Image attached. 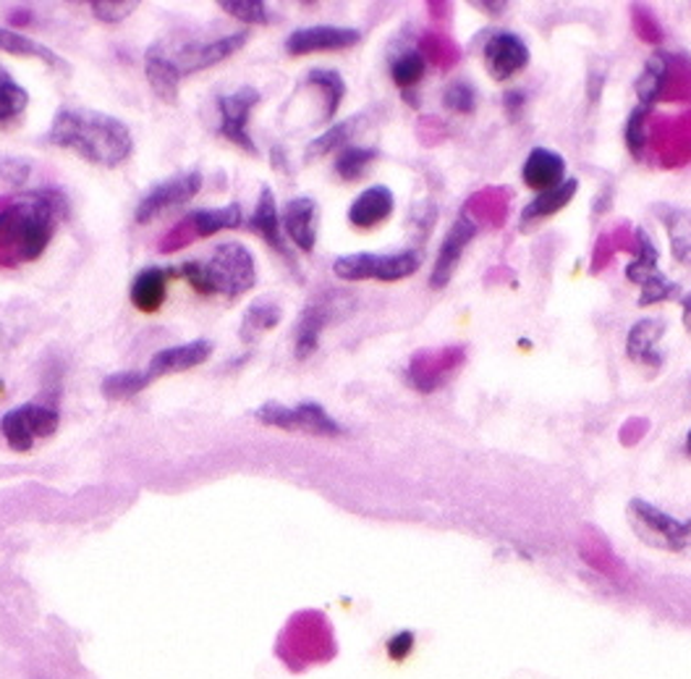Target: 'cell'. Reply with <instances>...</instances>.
<instances>
[{
  "label": "cell",
  "mask_w": 691,
  "mask_h": 679,
  "mask_svg": "<svg viewBox=\"0 0 691 679\" xmlns=\"http://www.w3.org/2000/svg\"><path fill=\"white\" fill-rule=\"evenodd\" d=\"M477 6L487 13H500L503 9H506V3H477Z\"/></svg>",
  "instance_id": "681fc988"
},
{
  "label": "cell",
  "mask_w": 691,
  "mask_h": 679,
  "mask_svg": "<svg viewBox=\"0 0 691 679\" xmlns=\"http://www.w3.org/2000/svg\"><path fill=\"white\" fill-rule=\"evenodd\" d=\"M89 6L102 24H121L139 9V0H93Z\"/></svg>",
  "instance_id": "60d3db41"
},
{
  "label": "cell",
  "mask_w": 691,
  "mask_h": 679,
  "mask_svg": "<svg viewBox=\"0 0 691 679\" xmlns=\"http://www.w3.org/2000/svg\"><path fill=\"white\" fill-rule=\"evenodd\" d=\"M255 420L278 431H302L312 435H344V425L333 420L317 401H302L296 407L278 405V401H264L255 410Z\"/></svg>",
  "instance_id": "52a82bcc"
},
{
  "label": "cell",
  "mask_w": 691,
  "mask_h": 679,
  "mask_svg": "<svg viewBox=\"0 0 691 679\" xmlns=\"http://www.w3.org/2000/svg\"><path fill=\"white\" fill-rule=\"evenodd\" d=\"M390 76H393V82L403 89V93H411V87H414L417 82H422L424 76V58L419 55V51L398 55L393 64H390Z\"/></svg>",
  "instance_id": "d590c367"
},
{
  "label": "cell",
  "mask_w": 691,
  "mask_h": 679,
  "mask_svg": "<svg viewBox=\"0 0 691 679\" xmlns=\"http://www.w3.org/2000/svg\"><path fill=\"white\" fill-rule=\"evenodd\" d=\"M173 276H176V268L150 266V268L139 270L129 289L131 304H134L139 313H147V315L158 313V310L165 304L168 283H171Z\"/></svg>",
  "instance_id": "44dd1931"
},
{
  "label": "cell",
  "mask_w": 691,
  "mask_h": 679,
  "mask_svg": "<svg viewBox=\"0 0 691 679\" xmlns=\"http://www.w3.org/2000/svg\"><path fill=\"white\" fill-rule=\"evenodd\" d=\"M30 106V93L0 66V127L11 123Z\"/></svg>",
  "instance_id": "4dcf8cb0"
},
{
  "label": "cell",
  "mask_w": 691,
  "mask_h": 679,
  "mask_svg": "<svg viewBox=\"0 0 691 679\" xmlns=\"http://www.w3.org/2000/svg\"><path fill=\"white\" fill-rule=\"evenodd\" d=\"M247 40H249V32L241 30V32H236V34H226V37L213 40V43L184 45L179 51V55H173V64L179 66L181 76L202 72V68H209V66L220 64V61H226L234 53H239L241 47L247 45Z\"/></svg>",
  "instance_id": "9a60e30c"
},
{
  "label": "cell",
  "mask_w": 691,
  "mask_h": 679,
  "mask_svg": "<svg viewBox=\"0 0 691 679\" xmlns=\"http://www.w3.org/2000/svg\"><path fill=\"white\" fill-rule=\"evenodd\" d=\"M683 323H687V328L691 331V291L687 297H683Z\"/></svg>",
  "instance_id": "c3c4849f"
},
{
  "label": "cell",
  "mask_w": 691,
  "mask_h": 679,
  "mask_svg": "<svg viewBox=\"0 0 691 679\" xmlns=\"http://www.w3.org/2000/svg\"><path fill=\"white\" fill-rule=\"evenodd\" d=\"M377 158V150L373 148H344L341 150L338 161H335V173H338L344 182H356V179L365 176V171L373 165Z\"/></svg>",
  "instance_id": "e575fe53"
},
{
  "label": "cell",
  "mask_w": 691,
  "mask_h": 679,
  "mask_svg": "<svg viewBox=\"0 0 691 679\" xmlns=\"http://www.w3.org/2000/svg\"><path fill=\"white\" fill-rule=\"evenodd\" d=\"M144 74H147V82H150V87L155 89V95L160 97L163 103H171V106H176L179 103V85H181V76L179 66L173 64V58L163 51H158V47H152V51H147L144 55Z\"/></svg>",
  "instance_id": "d4e9b609"
},
{
  "label": "cell",
  "mask_w": 691,
  "mask_h": 679,
  "mask_svg": "<svg viewBox=\"0 0 691 679\" xmlns=\"http://www.w3.org/2000/svg\"><path fill=\"white\" fill-rule=\"evenodd\" d=\"M485 64L495 82L511 79L529 64V47L519 34L498 32L485 43Z\"/></svg>",
  "instance_id": "2e32d148"
},
{
  "label": "cell",
  "mask_w": 691,
  "mask_h": 679,
  "mask_svg": "<svg viewBox=\"0 0 691 679\" xmlns=\"http://www.w3.org/2000/svg\"><path fill=\"white\" fill-rule=\"evenodd\" d=\"M361 40L359 30L352 26H302L293 30L285 40V51L291 55H310V53H325V51H346L354 47Z\"/></svg>",
  "instance_id": "4fadbf2b"
},
{
  "label": "cell",
  "mask_w": 691,
  "mask_h": 679,
  "mask_svg": "<svg viewBox=\"0 0 691 679\" xmlns=\"http://www.w3.org/2000/svg\"><path fill=\"white\" fill-rule=\"evenodd\" d=\"M474 237H477V224H474V218L469 216V213H461V216L456 218V224H453L449 228V234H445L443 245H440L438 260H435V266H432V276H430L432 289L449 287L451 276L456 273V268H458L461 255H464V249L469 247V241Z\"/></svg>",
  "instance_id": "5bb4252c"
},
{
  "label": "cell",
  "mask_w": 691,
  "mask_h": 679,
  "mask_svg": "<svg viewBox=\"0 0 691 679\" xmlns=\"http://www.w3.org/2000/svg\"><path fill=\"white\" fill-rule=\"evenodd\" d=\"M443 103L453 114H474V108H477V93H474L469 82H451L443 93Z\"/></svg>",
  "instance_id": "ab89813d"
},
{
  "label": "cell",
  "mask_w": 691,
  "mask_h": 679,
  "mask_svg": "<svg viewBox=\"0 0 691 679\" xmlns=\"http://www.w3.org/2000/svg\"><path fill=\"white\" fill-rule=\"evenodd\" d=\"M257 103H260V93H257L255 87H241L236 89V93L220 95L218 100H215L220 116L218 134L223 140L234 142L236 148L249 152V155H257V144L249 134V116L251 110L257 108Z\"/></svg>",
  "instance_id": "7c38bea8"
},
{
  "label": "cell",
  "mask_w": 691,
  "mask_h": 679,
  "mask_svg": "<svg viewBox=\"0 0 691 679\" xmlns=\"http://www.w3.org/2000/svg\"><path fill=\"white\" fill-rule=\"evenodd\" d=\"M45 140L55 148L72 150L84 161L102 165V169H118L134 152L129 127L116 116L100 114V110L61 108L53 116Z\"/></svg>",
  "instance_id": "7a4b0ae2"
},
{
  "label": "cell",
  "mask_w": 691,
  "mask_h": 679,
  "mask_svg": "<svg viewBox=\"0 0 691 679\" xmlns=\"http://www.w3.org/2000/svg\"><path fill=\"white\" fill-rule=\"evenodd\" d=\"M247 228L251 234H257V237H260L270 249H276L285 262H293L289 247H285V241H283V234H281V216H278L276 194H272L268 184L260 190L255 211H251V216L247 218Z\"/></svg>",
  "instance_id": "d6986e66"
},
{
  "label": "cell",
  "mask_w": 691,
  "mask_h": 679,
  "mask_svg": "<svg viewBox=\"0 0 691 679\" xmlns=\"http://www.w3.org/2000/svg\"><path fill=\"white\" fill-rule=\"evenodd\" d=\"M637 237V258L626 266V279L631 283H639L641 294L639 304L641 308H649V304L666 302L670 297L679 294V287L673 281H668L666 276L660 273L658 268V247L652 245L649 234L645 228H637L634 231Z\"/></svg>",
  "instance_id": "9c48e42d"
},
{
  "label": "cell",
  "mask_w": 691,
  "mask_h": 679,
  "mask_svg": "<svg viewBox=\"0 0 691 679\" xmlns=\"http://www.w3.org/2000/svg\"><path fill=\"white\" fill-rule=\"evenodd\" d=\"M576 190H579L576 179H565L563 184L553 186V190L537 194L532 203L523 207V213H521V228H529L532 224H537V220H544V218L555 216V213H561L563 207L569 205L571 200H574Z\"/></svg>",
  "instance_id": "484cf974"
},
{
  "label": "cell",
  "mask_w": 691,
  "mask_h": 679,
  "mask_svg": "<svg viewBox=\"0 0 691 679\" xmlns=\"http://www.w3.org/2000/svg\"><path fill=\"white\" fill-rule=\"evenodd\" d=\"M213 349L215 346L205 342V338H197V342H188V344L165 346V349H160L152 355V359L144 367V373L152 384V380H158L163 376L192 370V367L207 363V359L213 357Z\"/></svg>",
  "instance_id": "e0dca14e"
},
{
  "label": "cell",
  "mask_w": 691,
  "mask_h": 679,
  "mask_svg": "<svg viewBox=\"0 0 691 679\" xmlns=\"http://www.w3.org/2000/svg\"><path fill=\"white\" fill-rule=\"evenodd\" d=\"M218 6L228 13V17L239 19V22L247 24V26L270 22L268 3H262V0H220Z\"/></svg>",
  "instance_id": "74e56055"
},
{
  "label": "cell",
  "mask_w": 691,
  "mask_h": 679,
  "mask_svg": "<svg viewBox=\"0 0 691 679\" xmlns=\"http://www.w3.org/2000/svg\"><path fill=\"white\" fill-rule=\"evenodd\" d=\"M422 258L414 249L393 255H375V252H356L344 255L333 262V273L341 281H401L414 276Z\"/></svg>",
  "instance_id": "277c9868"
},
{
  "label": "cell",
  "mask_w": 691,
  "mask_h": 679,
  "mask_svg": "<svg viewBox=\"0 0 691 679\" xmlns=\"http://www.w3.org/2000/svg\"><path fill=\"white\" fill-rule=\"evenodd\" d=\"M359 121H361L359 116H354V119H346V121L335 123V127L327 129L325 134H320L317 140L310 142V148H306V158H310V161H314V158H323V155H327V152L338 150L341 144H346L348 140H352L354 129L359 127Z\"/></svg>",
  "instance_id": "836d02e7"
},
{
  "label": "cell",
  "mask_w": 691,
  "mask_h": 679,
  "mask_svg": "<svg viewBox=\"0 0 691 679\" xmlns=\"http://www.w3.org/2000/svg\"><path fill=\"white\" fill-rule=\"evenodd\" d=\"M687 454L691 456V431L687 433Z\"/></svg>",
  "instance_id": "f907efd6"
},
{
  "label": "cell",
  "mask_w": 691,
  "mask_h": 679,
  "mask_svg": "<svg viewBox=\"0 0 691 679\" xmlns=\"http://www.w3.org/2000/svg\"><path fill=\"white\" fill-rule=\"evenodd\" d=\"M66 216V194L53 186L6 203L0 207V266L13 268L37 260Z\"/></svg>",
  "instance_id": "6da1fadb"
},
{
  "label": "cell",
  "mask_w": 691,
  "mask_h": 679,
  "mask_svg": "<svg viewBox=\"0 0 691 679\" xmlns=\"http://www.w3.org/2000/svg\"><path fill=\"white\" fill-rule=\"evenodd\" d=\"M419 55L440 68H451V66H456V61H458V47L453 45L449 37H440V34H424L422 43H419Z\"/></svg>",
  "instance_id": "8d00e7d4"
},
{
  "label": "cell",
  "mask_w": 691,
  "mask_h": 679,
  "mask_svg": "<svg viewBox=\"0 0 691 679\" xmlns=\"http://www.w3.org/2000/svg\"><path fill=\"white\" fill-rule=\"evenodd\" d=\"M666 334V321L660 317H645L628 331L626 336V355L637 359L641 365L660 367L662 365V352H660V338Z\"/></svg>",
  "instance_id": "cb8c5ba5"
},
{
  "label": "cell",
  "mask_w": 691,
  "mask_h": 679,
  "mask_svg": "<svg viewBox=\"0 0 691 679\" xmlns=\"http://www.w3.org/2000/svg\"><path fill=\"white\" fill-rule=\"evenodd\" d=\"M281 226L302 252H312L317 245V203L312 197H293L285 203Z\"/></svg>",
  "instance_id": "ffe728a7"
},
{
  "label": "cell",
  "mask_w": 691,
  "mask_h": 679,
  "mask_svg": "<svg viewBox=\"0 0 691 679\" xmlns=\"http://www.w3.org/2000/svg\"><path fill=\"white\" fill-rule=\"evenodd\" d=\"M393 207L396 200L388 186L382 184L369 186V190L361 192L352 203V207H348V224L354 228H375L386 224L390 213H393Z\"/></svg>",
  "instance_id": "7402d4cb"
},
{
  "label": "cell",
  "mask_w": 691,
  "mask_h": 679,
  "mask_svg": "<svg viewBox=\"0 0 691 679\" xmlns=\"http://www.w3.org/2000/svg\"><path fill=\"white\" fill-rule=\"evenodd\" d=\"M655 213H658L662 226L668 228L673 258L683 262V266H691V213L683 211V207L668 205H658Z\"/></svg>",
  "instance_id": "4316f807"
},
{
  "label": "cell",
  "mask_w": 691,
  "mask_h": 679,
  "mask_svg": "<svg viewBox=\"0 0 691 679\" xmlns=\"http://www.w3.org/2000/svg\"><path fill=\"white\" fill-rule=\"evenodd\" d=\"M61 425V414L55 407H45V405H21L13 407L0 418V433L13 452H30L37 439H47L58 431Z\"/></svg>",
  "instance_id": "ba28073f"
},
{
  "label": "cell",
  "mask_w": 691,
  "mask_h": 679,
  "mask_svg": "<svg viewBox=\"0 0 691 679\" xmlns=\"http://www.w3.org/2000/svg\"><path fill=\"white\" fill-rule=\"evenodd\" d=\"M150 386V378H147L144 370H121V373H110L108 378H102V394L105 399L110 401H126L131 397H137L139 391Z\"/></svg>",
  "instance_id": "d6a6232c"
},
{
  "label": "cell",
  "mask_w": 691,
  "mask_h": 679,
  "mask_svg": "<svg viewBox=\"0 0 691 679\" xmlns=\"http://www.w3.org/2000/svg\"><path fill=\"white\" fill-rule=\"evenodd\" d=\"M11 22L17 24V26H24L26 22H32L30 9H17V11H11Z\"/></svg>",
  "instance_id": "7dc6e473"
},
{
  "label": "cell",
  "mask_w": 691,
  "mask_h": 679,
  "mask_svg": "<svg viewBox=\"0 0 691 679\" xmlns=\"http://www.w3.org/2000/svg\"><path fill=\"white\" fill-rule=\"evenodd\" d=\"M631 19H634V30H637L639 40L647 45H660L662 43V30L658 24V19L647 11V6L634 3L631 6Z\"/></svg>",
  "instance_id": "b9f144b4"
},
{
  "label": "cell",
  "mask_w": 691,
  "mask_h": 679,
  "mask_svg": "<svg viewBox=\"0 0 691 679\" xmlns=\"http://www.w3.org/2000/svg\"><path fill=\"white\" fill-rule=\"evenodd\" d=\"M281 317H283V310L278 308V304L264 302V300L249 304V310L244 313L239 338L244 344H255L262 334H268V331L276 328V325L281 323Z\"/></svg>",
  "instance_id": "f1b7e54d"
},
{
  "label": "cell",
  "mask_w": 691,
  "mask_h": 679,
  "mask_svg": "<svg viewBox=\"0 0 691 679\" xmlns=\"http://www.w3.org/2000/svg\"><path fill=\"white\" fill-rule=\"evenodd\" d=\"M493 194H495V190L479 192V194H474V200H477V203H485L479 216H485L493 226H500L503 218H506V213H508V200H511V190H503L500 197H493Z\"/></svg>",
  "instance_id": "ee69618b"
},
{
  "label": "cell",
  "mask_w": 691,
  "mask_h": 679,
  "mask_svg": "<svg viewBox=\"0 0 691 679\" xmlns=\"http://www.w3.org/2000/svg\"><path fill=\"white\" fill-rule=\"evenodd\" d=\"M202 182H205V179H202L199 171H186L155 184L152 190H147L142 194V200L137 203L134 220L137 224H152V220L163 216V213L186 205L188 200L197 197Z\"/></svg>",
  "instance_id": "30bf717a"
},
{
  "label": "cell",
  "mask_w": 691,
  "mask_h": 679,
  "mask_svg": "<svg viewBox=\"0 0 691 679\" xmlns=\"http://www.w3.org/2000/svg\"><path fill=\"white\" fill-rule=\"evenodd\" d=\"M176 276L188 281V287L199 297H226V300H239L257 283L255 258L241 241H223L213 249V255L202 260H188L176 268Z\"/></svg>",
  "instance_id": "3957f363"
},
{
  "label": "cell",
  "mask_w": 691,
  "mask_h": 679,
  "mask_svg": "<svg viewBox=\"0 0 691 679\" xmlns=\"http://www.w3.org/2000/svg\"><path fill=\"white\" fill-rule=\"evenodd\" d=\"M521 179L529 190L548 192L565 182V161L553 150L535 148L527 155V163H523L521 169Z\"/></svg>",
  "instance_id": "603a6c76"
},
{
  "label": "cell",
  "mask_w": 691,
  "mask_h": 679,
  "mask_svg": "<svg viewBox=\"0 0 691 679\" xmlns=\"http://www.w3.org/2000/svg\"><path fill=\"white\" fill-rule=\"evenodd\" d=\"M32 176V163L17 155H3L0 158V182L6 186H24Z\"/></svg>",
  "instance_id": "7bdbcfd3"
},
{
  "label": "cell",
  "mask_w": 691,
  "mask_h": 679,
  "mask_svg": "<svg viewBox=\"0 0 691 679\" xmlns=\"http://www.w3.org/2000/svg\"><path fill=\"white\" fill-rule=\"evenodd\" d=\"M386 650L388 656L393 658V661H403L411 650H414V633H409V629H403V633H396L388 637L386 643Z\"/></svg>",
  "instance_id": "f6af8a7d"
},
{
  "label": "cell",
  "mask_w": 691,
  "mask_h": 679,
  "mask_svg": "<svg viewBox=\"0 0 691 679\" xmlns=\"http://www.w3.org/2000/svg\"><path fill=\"white\" fill-rule=\"evenodd\" d=\"M0 51L11 53V55H26V58H40L42 64H47L51 68H63V72L72 68L58 53L51 51V47L37 43V40L26 37V34L11 30V26H0Z\"/></svg>",
  "instance_id": "83f0119b"
},
{
  "label": "cell",
  "mask_w": 691,
  "mask_h": 679,
  "mask_svg": "<svg viewBox=\"0 0 691 679\" xmlns=\"http://www.w3.org/2000/svg\"><path fill=\"white\" fill-rule=\"evenodd\" d=\"M666 72H668V55L655 53L652 58L645 64V72L637 79V97H639V106H652L655 100H660L662 93V82H666Z\"/></svg>",
  "instance_id": "1f68e13d"
},
{
  "label": "cell",
  "mask_w": 691,
  "mask_h": 679,
  "mask_svg": "<svg viewBox=\"0 0 691 679\" xmlns=\"http://www.w3.org/2000/svg\"><path fill=\"white\" fill-rule=\"evenodd\" d=\"M647 119H649V108L637 106L631 110L626 121V148L634 158H641V152L647 148Z\"/></svg>",
  "instance_id": "f35d334b"
},
{
  "label": "cell",
  "mask_w": 691,
  "mask_h": 679,
  "mask_svg": "<svg viewBox=\"0 0 691 679\" xmlns=\"http://www.w3.org/2000/svg\"><path fill=\"white\" fill-rule=\"evenodd\" d=\"M241 224H244L241 205L230 203L226 207H202V211H194L188 213L186 218H181L179 224L165 234L158 249L163 255L179 252L181 247L192 245L194 239L215 237V234L230 231V228H239Z\"/></svg>",
  "instance_id": "8992f818"
},
{
  "label": "cell",
  "mask_w": 691,
  "mask_h": 679,
  "mask_svg": "<svg viewBox=\"0 0 691 679\" xmlns=\"http://www.w3.org/2000/svg\"><path fill=\"white\" fill-rule=\"evenodd\" d=\"M628 519H631L637 536L655 549L683 551L691 546V519L670 517L641 498H634L628 504Z\"/></svg>",
  "instance_id": "5b68a950"
},
{
  "label": "cell",
  "mask_w": 691,
  "mask_h": 679,
  "mask_svg": "<svg viewBox=\"0 0 691 679\" xmlns=\"http://www.w3.org/2000/svg\"><path fill=\"white\" fill-rule=\"evenodd\" d=\"M306 85L323 89V95H325L323 119L331 121L333 116L338 114L341 103H344V97H346L344 76H341L338 72H333V68H310V74H306Z\"/></svg>",
  "instance_id": "f546056e"
},
{
  "label": "cell",
  "mask_w": 691,
  "mask_h": 679,
  "mask_svg": "<svg viewBox=\"0 0 691 679\" xmlns=\"http://www.w3.org/2000/svg\"><path fill=\"white\" fill-rule=\"evenodd\" d=\"M523 103H527V97H523L521 89H508L506 97H503V106H506V114L511 116L514 121L519 119V116H521Z\"/></svg>",
  "instance_id": "bcb514c9"
},
{
  "label": "cell",
  "mask_w": 691,
  "mask_h": 679,
  "mask_svg": "<svg viewBox=\"0 0 691 679\" xmlns=\"http://www.w3.org/2000/svg\"><path fill=\"white\" fill-rule=\"evenodd\" d=\"M335 317V302L331 297H320L312 300L302 310L296 321V334H293V355L296 359H310L320 346V336Z\"/></svg>",
  "instance_id": "ac0fdd59"
},
{
  "label": "cell",
  "mask_w": 691,
  "mask_h": 679,
  "mask_svg": "<svg viewBox=\"0 0 691 679\" xmlns=\"http://www.w3.org/2000/svg\"><path fill=\"white\" fill-rule=\"evenodd\" d=\"M464 359L466 349L458 344L417 352L407 367V384L419 394L438 391L464 365Z\"/></svg>",
  "instance_id": "8fae6325"
}]
</instances>
